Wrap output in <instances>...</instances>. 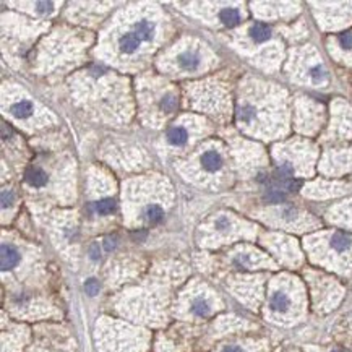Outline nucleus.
Here are the masks:
<instances>
[{"mask_svg": "<svg viewBox=\"0 0 352 352\" xmlns=\"http://www.w3.org/2000/svg\"><path fill=\"white\" fill-rule=\"evenodd\" d=\"M292 307V297L288 291L284 289H276L269 297V309L274 313H288Z\"/></svg>", "mask_w": 352, "mask_h": 352, "instance_id": "1", "label": "nucleus"}, {"mask_svg": "<svg viewBox=\"0 0 352 352\" xmlns=\"http://www.w3.org/2000/svg\"><path fill=\"white\" fill-rule=\"evenodd\" d=\"M329 247L336 253H349L352 250V237H349L344 232H334L329 239Z\"/></svg>", "mask_w": 352, "mask_h": 352, "instance_id": "2", "label": "nucleus"}, {"mask_svg": "<svg viewBox=\"0 0 352 352\" xmlns=\"http://www.w3.org/2000/svg\"><path fill=\"white\" fill-rule=\"evenodd\" d=\"M2 269L4 271H9L12 268H15L18 265V261H20V253L18 250L15 248L13 245L10 244H4L2 245Z\"/></svg>", "mask_w": 352, "mask_h": 352, "instance_id": "3", "label": "nucleus"}, {"mask_svg": "<svg viewBox=\"0 0 352 352\" xmlns=\"http://www.w3.org/2000/svg\"><path fill=\"white\" fill-rule=\"evenodd\" d=\"M201 164L206 171L209 172H215L219 171L223 166V158L219 155L218 151H206L204 155L201 156Z\"/></svg>", "mask_w": 352, "mask_h": 352, "instance_id": "4", "label": "nucleus"}, {"mask_svg": "<svg viewBox=\"0 0 352 352\" xmlns=\"http://www.w3.org/2000/svg\"><path fill=\"white\" fill-rule=\"evenodd\" d=\"M138 46H140V38H138V36L133 34V33L123 34L122 38L119 39V47H120V50L123 54L135 52V50L138 49Z\"/></svg>", "mask_w": 352, "mask_h": 352, "instance_id": "5", "label": "nucleus"}, {"mask_svg": "<svg viewBox=\"0 0 352 352\" xmlns=\"http://www.w3.org/2000/svg\"><path fill=\"white\" fill-rule=\"evenodd\" d=\"M179 65L183 70H195L198 65H200V57H198L195 52H192V50H187V52L180 54Z\"/></svg>", "mask_w": 352, "mask_h": 352, "instance_id": "6", "label": "nucleus"}, {"mask_svg": "<svg viewBox=\"0 0 352 352\" xmlns=\"http://www.w3.org/2000/svg\"><path fill=\"white\" fill-rule=\"evenodd\" d=\"M187 138H188L187 130L182 127H172L167 131V140L174 146H182L183 143H187Z\"/></svg>", "mask_w": 352, "mask_h": 352, "instance_id": "7", "label": "nucleus"}, {"mask_svg": "<svg viewBox=\"0 0 352 352\" xmlns=\"http://www.w3.org/2000/svg\"><path fill=\"white\" fill-rule=\"evenodd\" d=\"M250 36H252V39H253L255 42H263V41L269 39L271 29H269V26L265 25V23H255V25L250 28Z\"/></svg>", "mask_w": 352, "mask_h": 352, "instance_id": "8", "label": "nucleus"}, {"mask_svg": "<svg viewBox=\"0 0 352 352\" xmlns=\"http://www.w3.org/2000/svg\"><path fill=\"white\" fill-rule=\"evenodd\" d=\"M26 180H28L29 185H33V187H42L44 183L47 182V175L44 174L41 169L31 167V169L26 171Z\"/></svg>", "mask_w": 352, "mask_h": 352, "instance_id": "9", "label": "nucleus"}, {"mask_svg": "<svg viewBox=\"0 0 352 352\" xmlns=\"http://www.w3.org/2000/svg\"><path fill=\"white\" fill-rule=\"evenodd\" d=\"M219 20H221L226 26H236L240 21V13L237 9H224L219 13Z\"/></svg>", "mask_w": 352, "mask_h": 352, "instance_id": "10", "label": "nucleus"}, {"mask_svg": "<svg viewBox=\"0 0 352 352\" xmlns=\"http://www.w3.org/2000/svg\"><path fill=\"white\" fill-rule=\"evenodd\" d=\"M153 33H155V25L151 23L148 20H142L136 23V36L140 39H151L153 38Z\"/></svg>", "mask_w": 352, "mask_h": 352, "instance_id": "11", "label": "nucleus"}, {"mask_svg": "<svg viewBox=\"0 0 352 352\" xmlns=\"http://www.w3.org/2000/svg\"><path fill=\"white\" fill-rule=\"evenodd\" d=\"M190 310H192V313L198 315V317H206V315H209V312H211V307H209L206 299L198 297V299H195L193 302H192Z\"/></svg>", "mask_w": 352, "mask_h": 352, "instance_id": "12", "label": "nucleus"}, {"mask_svg": "<svg viewBox=\"0 0 352 352\" xmlns=\"http://www.w3.org/2000/svg\"><path fill=\"white\" fill-rule=\"evenodd\" d=\"M12 112H13V115L20 117V119H25V117L31 115L33 104L29 101H20V102H17V104L12 107Z\"/></svg>", "mask_w": 352, "mask_h": 352, "instance_id": "13", "label": "nucleus"}, {"mask_svg": "<svg viewBox=\"0 0 352 352\" xmlns=\"http://www.w3.org/2000/svg\"><path fill=\"white\" fill-rule=\"evenodd\" d=\"M234 263L239 266V268H244V269H252L256 265V260L253 258V255L250 253H240L234 258Z\"/></svg>", "mask_w": 352, "mask_h": 352, "instance_id": "14", "label": "nucleus"}, {"mask_svg": "<svg viewBox=\"0 0 352 352\" xmlns=\"http://www.w3.org/2000/svg\"><path fill=\"white\" fill-rule=\"evenodd\" d=\"M145 216H146V219H148V221H150L151 224H158V223L163 221L164 211L161 209L159 206H156V204H151V206H150L148 209H146Z\"/></svg>", "mask_w": 352, "mask_h": 352, "instance_id": "15", "label": "nucleus"}, {"mask_svg": "<svg viewBox=\"0 0 352 352\" xmlns=\"http://www.w3.org/2000/svg\"><path fill=\"white\" fill-rule=\"evenodd\" d=\"M114 209H115V201L112 198H104V200L96 203V211L99 215H111V213H114Z\"/></svg>", "mask_w": 352, "mask_h": 352, "instance_id": "16", "label": "nucleus"}, {"mask_svg": "<svg viewBox=\"0 0 352 352\" xmlns=\"http://www.w3.org/2000/svg\"><path fill=\"white\" fill-rule=\"evenodd\" d=\"M253 117H255L253 107L245 106V107L240 109V112H239V120H240L242 123H250V122L253 120Z\"/></svg>", "mask_w": 352, "mask_h": 352, "instance_id": "17", "label": "nucleus"}, {"mask_svg": "<svg viewBox=\"0 0 352 352\" xmlns=\"http://www.w3.org/2000/svg\"><path fill=\"white\" fill-rule=\"evenodd\" d=\"M265 198L268 201H273V203H277V201H283L286 198V193L281 192L279 188H269L268 192L265 193Z\"/></svg>", "mask_w": 352, "mask_h": 352, "instance_id": "18", "label": "nucleus"}, {"mask_svg": "<svg viewBox=\"0 0 352 352\" xmlns=\"http://www.w3.org/2000/svg\"><path fill=\"white\" fill-rule=\"evenodd\" d=\"M310 77L313 78V82L321 83V82H325V80H326V72L323 70V67L317 65V67H313L310 70Z\"/></svg>", "mask_w": 352, "mask_h": 352, "instance_id": "19", "label": "nucleus"}, {"mask_svg": "<svg viewBox=\"0 0 352 352\" xmlns=\"http://www.w3.org/2000/svg\"><path fill=\"white\" fill-rule=\"evenodd\" d=\"M85 289H86V294L90 296H96L99 292V284L96 279H88L86 284H85Z\"/></svg>", "mask_w": 352, "mask_h": 352, "instance_id": "20", "label": "nucleus"}, {"mask_svg": "<svg viewBox=\"0 0 352 352\" xmlns=\"http://www.w3.org/2000/svg\"><path fill=\"white\" fill-rule=\"evenodd\" d=\"M339 44L344 49H352V33H344L339 36Z\"/></svg>", "mask_w": 352, "mask_h": 352, "instance_id": "21", "label": "nucleus"}, {"mask_svg": "<svg viewBox=\"0 0 352 352\" xmlns=\"http://www.w3.org/2000/svg\"><path fill=\"white\" fill-rule=\"evenodd\" d=\"M215 226H216V229H219V231H227L231 227V221L226 216H221V218L216 219Z\"/></svg>", "mask_w": 352, "mask_h": 352, "instance_id": "22", "label": "nucleus"}, {"mask_svg": "<svg viewBox=\"0 0 352 352\" xmlns=\"http://www.w3.org/2000/svg\"><path fill=\"white\" fill-rule=\"evenodd\" d=\"M175 104H177V101H175V98L171 96V94L163 99V109H164V111H172V109L175 107Z\"/></svg>", "mask_w": 352, "mask_h": 352, "instance_id": "23", "label": "nucleus"}, {"mask_svg": "<svg viewBox=\"0 0 352 352\" xmlns=\"http://www.w3.org/2000/svg\"><path fill=\"white\" fill-rule=\"evenodd\" d=\"M13 201V193L10 192V190H4L2 192V206L7 208V206H10Z\"/></svg>", "mask_w": 352, "mask_h": 352, "instance_id": "24", "label": "nucleus"}, {"mask_svg": "<svg viewBox=\"0 0 352 352\" xmlns=\"http://www.w3.org/2000/svg\"><path fill=\"white\" fill-rule=\"evenodd\" d=\"M36 7H38V10L42 12V13H47V12L52 10V4H50V2H38V4H36Z\"/></svg>", "mask_w": 352, "mask_h": 352, "instance_id": "25", "label": "nucleus"}, {"mask_svg": "<svg viewBox=\"0 0 352 352\" xmlns=\"http://www.w3.org/2000/svg\"><path fill=\"white\" fill-rule=\"evenodd\" d=\"M90 255L93 260H99L101 258V250H99V245L98 244H93L90 248Z\"/></svg>", "mask_w": 352, "mask_h": 352, "instance_id": "26", "label": "nucleus"}, {"mask_svg": "<svg viewBox=\"0 0 352 352\" xmlns=\"http://www.w3.org/2000/svg\"><path fill=\"white\" fill-rule=\"evenodd\" d=\"M104 247H106V250H109V252H111L112 248H115V239H111V237H109V239H106V242H104Z\"/></svg>", "mask_w": 352, "mask_h": 352, "instance_id": "27", "label": "nucleus"}, {"mask_svg": "<svg viewBox=\"0 0 352 352\" xmlns=\"http://www.w3.org/2000/svg\"><path fill=\"white\" fill-rule=\"evenodd\" d=\"M221 352H245L240 346H226Z\"/></svg>", "mask_w": 352, "mask_h": 352, "instance_id": "28", "label": "nucleus"}, {"mask_svg": "<svg viewBox=\"0 0 352 352\" xmlns=\"http://www.w3.org/2000/svg\"><path fill=\"white\" fill-rule=\"evenodd\" d=\"M329 352H344V350H341V349H333V350H329Z\"/></svg>", "mask_w": 352, "mask_h": 352, "instance_id": "29", "label": "nucleus"}]
</instances>
